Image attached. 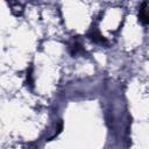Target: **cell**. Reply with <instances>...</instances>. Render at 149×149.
I'll return each instance as SVG.
<instances>
[{"instance_id": "3957f363", "label": "cell", "mask_w": 149, "mask_h": 149, "mask_svg": "<svg viewBox=\"0 0 149 149\" xmlns=\"http://www.w3.org/2000/svg\"><path fill=\"white\" fill-rule=\"evenodd\" d=\"M84 52H85V50H84V48L81 47V44L79 42H74L70 45V54L72 56H77V55L84 54Z\"/></svg>"}, {"instance_id": "6da1fadb", "label": "cell", "mask_w": 149, "mask_h": 149, "mask_svg": "<svg viewBox=\"0 0 149 149\" xmlns=\"http://www.w3.org/2000/svg\"><path fill=\"white\" fill-rule=\"evenodd\" d=\"M87 37L97 44H107V40L100 34V31L97 28H91V30L87 33Z\"/></svg>"}, {"instance_id": "7a4b0ae2", "label": "cell", "mask_w": 149, "mask_h": 149, "mask_svg": "<svg viewBox=\"0 0 149 149\" xmlns=\"http://www.w3.org/2000/svg\"><path fill=\"white\" fill-rule=\"evenodd\" d=\"M139 20L142 24H149V12H148V2H142L139 9Z\"/></svg>"}, {"instance_id": "277c9868", "label": "cell", "mask_w": 149, "mask_h": 149, "mask_svg": "<svg viewBox=\"0 0 149 149\" xmlns=\"http://www.w3.org/2000/svg\"><path fill=\"white\" fill-rule=\"evenodd\" d=\"M27 85H29L31 88L34 87V80L31 77V68L29 69V71H27Z\"/></svg>"}]
</instances>
